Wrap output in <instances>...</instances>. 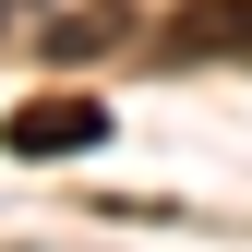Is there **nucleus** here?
Listing matches in <instances>:
<instances>
[{
  "instance_id": "1",
  "label": "nucleus",
  "mask_w": 252,
  "mask_h": 252,
  "mask_svg": "<svg viewBox=\"0 0 252 252\" xmlns=\"http://www.w3.org/2000/svg\"><path fill=\"white\" fill-rule=\"evenodd\" d=\"M156 48H168L180 72H204V60H252V0H180V12L156 24Z\"/></svg>"
},
{
  "instance_id": "2",
  "label": "nucleus",
  "mask_w": 252,
  "mask_h": 252,
  "mask_svg": "<svg viewBox=\"0 0 252 252\" xmlns=\"http://www.w3.org/2000/svg\"><path fill=\"white\" fill-rule=\"evenodd\" d=\"M0 144H12V156H84V144H108V108L96 96H24Z\"/></svg>"
},
{
  "instance_id": "3",
  "label": "nucleus",
  "mask_w": 252,
  "mask_h": 252,
  "mask_svg": "<svg viewBox=\"0 0 252 252\" xmlns=\"http://www.w3.org/2000/svg\"><path fill=\"white\" fill-rule=\"evenodd\" d=\"M24 12H36V0H0V24H24Z\"/></svg>"
}]
</instances>
